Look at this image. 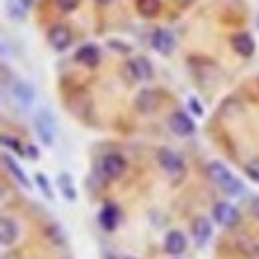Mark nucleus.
<instances>
[{"label":"nucleus","instance_id":"obj_1","mask_svg":"<svg viewBox=\"0 0 259 259\" xmlns=\"http://www.w3.org/2000/svg\"><path fill=\"white\" fill-rule=\"evenodd\" d=\"M205 176H207V180H209L213 186H218L224 194L231 195V197L243 194V190H245V188H243V182H241L239 178H235V176L229 171V167L222 162L207 163V167H205Z\"/></svg>","mask_w":259,"mask_h":259},{"label":"nucleus","instance_id":"obj_2","mask_svg":"<svg viewBox=\"0 0 259 259\" xmlns=\"http://www.w3.org/2000/svg\"><path fill=\"white\" fill-rule=\"evenodd\" d=\"M128 167V162L122 154H106L100 158V162L96 165V171L98 176L104 180V182H114V180H120L124 176Z\"/></svg>","mask_w":259,"mask_h":259},{"label":"nucleus","instance_id":"obj_3","mask_svg":"<svg viewBox=\"0 0 259 259\" xmlns=\"http://www.w3.org/2000/svg\"><path fill=\"white\" fill-rule=\"evenodd\" d=\"M156 158H158L160 167H162L174 182H180L186 176V162H184V158L176 150H171V148H160L158 154H156Z\"/></svg>","mask_w":259,"mask_h":259},{"label":"nucleus","instance_id":"obj_4","mask_svg":"<svg viewBox=\"0 0 259 259\" xmlns=\"http://www.w3.org/2000/svg\"><path fill=\"white\" fill-rule=\"evenodd\" d=\"M211 218L218 226L226 227V229H233L241 224V213L235 205L227 203V201H215L211 207Z\"/></svg>","mask_w":259,"mask_h":259},{"label":"nucleus","instance_id":"obj_5","mask_svg":"<svg viewBox=\"0 0 259 259\" xmlns=\"http://www.w3.org/2000/svg\"><path fill=\"white\" fill-rule=\"evenodd\" d=\"M34 130H36V136L40 138V142L44 146L50 148L54 144V140H56V120L48 110H42L34 116Z\"/></svg>","mask_w":259,"mask_h":259},{"label":"nucleus","instance_id":"obj_6","mask_svg":"<svg viewBox=\"0 0 259 259\" xmlns=\"http://www.w3.org/2000/svg\"><path fill=\"white\" fill-rule=\"evenodd\" d=\"M46 40L48 44L56 50V52H64L72 46L74 42V34H72V28L68 24H54L48 28L46 32Z\"/></svg>","mask_w":259,"mask_h":259},{"label":"nucleus","instance_id":"obj_7","mask_svg":"<svg viewBox=\"0 0 259 259\" xmlns=\"http://www.w3.org/2000/svg\"><path fill=\"white\" fill-rule=\"evenodd\" d=\"M160 106H162V94H160L158 90H152V88L140 90L136 100H134V108H136L140 114H144V116L158 112Z\"/></svg>","mask_w":259,"mask_h":259},{"label":"nucleus","instance_id":"obj_8","mask_svg":"<svg viewBox=\"0 0 259 259\" xmlns=\"http://www.w3.org/2000/svg\"><path fill=\"white\" fill-rule=\"evenodd\" d=\"M126 72L136 82H150L154 78V66L146 56H136L126 62Z\"/></svg>","mask_w":259,"mask_h":259},{"label":"nucleus","instance_id":"obj_9","mask_svg":"<svg viewBox=\"0 0 259 259\" xmlns=\"http://www.w3.org/2000/svg\"><path fill=\"white\" fill-rule=\"evenodd\" d=\"M167 126H169V130L176 136H180V138H188V136H192L195 132V122L192 120V116L186 114V112H182V110L174 112L167 118Z\"/></svg>","mask_w":259,"mask_h":259},{"label":"nucleus","instance_id":"obj_10","mask_svg":"<svg viewBox=\"0 0 259 259\" xmlns=\"http://www.w3.org/2000/svg\"><path fill=\"white\" fill-rule=\"evenodd\" d=\"M150 44L162 56H169L176 50V38H174V34L169 32V30H165V28H156L152 32V36H150Z\"/></svg>","mask_w":259,"mask_h":259},{"label":"nucleus","instance_id":"obj_11","mask_svg":"<svg viewBox=\"0 0 259 259\" xmlns=\"http://www.w3.org/2000/svg\"><path fill=\"white\" fill-rule=\"evenodd\" d=\"M98 222H100V227H102L104 231H114L116 227L120 226V222H122V211H120V207H118L116 203H112V201L104 203V207H102L100 213H98Z\"/></svg>","mask_w":259,"mask_h":259},{"label":"nucleus","instance_id":"obj_12","mask_svg":"<svg viewBox=\"0 0 259 259\" xmlns=\"http://www.w3.org/2000/svg\"><path fill=\"white\" fill-rule=\"evenodd\" d=\"M186 247H188V239H186L184 231H180V229H169V231L165 233V237H163V251H165L167 255L178 257V255H182V253L186 251Z\"/></svg>","mask_w":259,"mask_h":259},{"label":"nucleus","instance_id":"obj_13","mask_svg":"<svg viewBox=\"0 0 259 259\" xmlns=\"http://www.w3.org/2000/svg\"><path fill=\"white\" fill-rule=\"evenodd\" d=\"M74 60L78 64L86 66V68H96L102 62V52L96 44H82L76 52H74Z\"/></svg>","mask_w":259,"mask_h":259},{"label":"nucleus","instance_id":"obj_14","mask_svg":"<svg viewBox=\"0 0 259 259\" xmlns=\"http://www.w3.org/2000/svg\"><path fill=\"white\" fill-rule=\"evenodd\" d=\"M231 48L233 52H237L241 58H251L255 52V40L249 32H237L231 36Z\"/></svg>","mask_w":259,"mask_h":259},{"label":"nucleus","instance_id":"obj_15","mask_svg":"<svg viewBox=\"0 0 259 259\" xmlns=\"http://www.w3.org/2000/svg\"><path fill=\"white\" fill-rule=\"evenodd\" d=\"M211 233H213V226H211V222L207 218L197 215L194 222H192V235H194L197 245H205L209 241Z\"/></svg>","mask_w":259,"mask_h":259},{"label":"nucleus","instance_id":"obj_16","mask_svg":"<svg viewBox=\"0 0 259 259\" xmlns=\"http://www.w3.org/2000/svg\"><path fill=\"white\" fill-rule=\"evenodd\" d=\"M2 165L6 167V171H8V174H10V176H12V178L22 186V188H26V190H30V188H32V184H30L28 176L24 174V169L16 163V160H14L8 152H4V154H2Z\"/></svg>","mask_w":259,"mask_h":259},{"label":"nucleus","instance_id":"obj_17","mask_svg":"<svg viewBox=\"0 0 259 259\" xmlns=\"http://www.w3.org/2000/svg\"><path fill=\"white\" fill-rule=\"evenodd\" d=\"M18 235H20L18 224L12 218L2 215V220H0V241H2V245H6V247L8 245H14L16 239H18Z\"/></svg>","mask_w":259,"mask_h":259},{"label":"nucleus","instance_id":"obj_18","mask_svg":"<svg viewBox=\"0 0 259 259\" xmlns=\"http://www.w3.org/2000/svg\"><path fill=\"white\" fill-rule=\"evenodd\" d=\"M12 96L22 108H28L34 102V88L28 82H16L12 88Z\"/></svg>","mask_w":259,"mask_h":259},{"label":"nucleus","instance_id":"obj_19","mask_svg":"<svg viewBox=\"0 0 259 259\" xmlns=\"http://www.w3.org/2000/svg\"><path fill=\"white\" fill-rule=\"evenodd\" d=\"M56 184H58V192L62 194V197H64L66 201H76L78 194H76V188H74V180H72V176L68 171H62L58 176V182Z\"/></svg>","mask_w":259,"mask_h":259},{"label":"nucleus","instance_id":"obj_20","mask_svg":"<svg viewBox=\"0 0 259 259\" xmlns=\"http://www.w3.org/2000/svg\"><path fill=\"white\" fill-rule=\"evenodd\" d=\"M136 8L144 18H156L162 12V0H138Z\"/></svg>","mask_w":259,"mask_h":259},{"label":"nucleus","instance_id":"obj_21","mask_svg":"<svg viewBox=\"0 0 259 259\" xmlns=\"http://www.w3.org/2000/svg\"><path fill=\"white\" fill-rule=\"evenodd\" d=\"M237 247H239V251H241L245 257L259 259V245L253 241V239H251V237L241 235V237L237 239Z\"/></svg>","mask_w":259,"mask_h":259},{"label":"nucleus","instance_id":"obj_22","mask_svg":"<svg viewBox=\"0 0 259 259\" xmlns=\"http://www.w3.org/2000/svg\"><path fill=\"white\" fill-rule=\"evenodd\" d=\"M0 142H2V146H4L6 150H10V152H14V154H18V156H26V148L20 144V140H18V138L8 136V134H2Z\"/></svg>","mask_w":259,"mask_h":259},{"label":"nucleus","instance_id":"obj_23","mask_svg":"<svg viewBox=\"0 0 259 259\" xmlns=\"http://www.w3.org/2000/svg\"><path fill=\"white\" fill-rule=\"evenodd\" d=\"M44 233H46V237H48L54 245H64L66 243L64 231H62V227L58 226V224H50V226H46Z\"/></svg>","mask_w":259,"mask_h":259},{"label":"nucleus","instance_id":"obj_24","mask_svg":"<svg viewBox=\"0 0 259 259\" xmlns=\"http://www.w3.org/2000/svg\"><path fill=\"white\" fill-rule=\"evenodd\" d=\"M34 182H36V186H38V190L44 194L46 199H54V192H52V186H50V182H48V178L42 174V171H38L36 176H34Z\"/></svg>","mask_w":259,"mask_h":259},{"label":"nucleus","instance_id":"obj_25","mask_svg":"<svg viewBox=\"0 0 259 259\" xmlns=\"http://www.w3.org/2000/svg\"><path fill=\"white\" fill-rule=\"evenodd\" d=\"M245 174H247V178L251 182L259 184V158H253V160H249L245 163Z\"/></svg>","mask_w":259,"mask_h":259},{"label":"nucleus","instance_id":"obj_26","mask_svg":"<svg viewBox=\"0 0 259 259\" xmlns=\"http://www.w3.org/2000/svg\"><path fill=\"white\" fill-rule=\"evenodd\" d=\"M82 0H56V6L62 10V12H74L78 6H80Z\"/></svg>","mask_w":259,"mask_h":259},{"label":"nucleus","instance_id":"obj_27","mask_svg":"<svg viewBox=\"0 0 259 259\" xmlns=\"http://www.w3.org/2000/svg\"><path fill=\"white\" fill-rule=\"evenodd\" d=\"M188 106H190V110L194 112L195 116H203V106L199 104L197 98H190V100H188Z\"/></svg>","mask_w":259,"mask_h":259},{"label":"nucleus","instance_id":"obj_28","mask_svg":"<svg viewBox=\"0 0 259 259\" xmlns=\"http://www.w3.org/2000/svg\"><path fill=\"white\" fill-rule=\"evenodd\" d=\"M249 213H251V218H255L259 222V195H255V197L249 201Z\"/></svg>","mask_w":259,"mask_h":259},{"label":"nucleus","instance_id":"obj_29","mask_svg":"<svg viewBox=\"0 0 259 259\" xmlns=\"http://www.w3.org/2000/svg\"><path fill=\"white\" fill-rule=\"evenodd\" d=\"M26 158H30V160H38V148L32 146V144H28L26 146Z\"/></svg>","mask_w":259,"mask_h":259},{"label":"nucleus","instance_id":"obj_30","mask_svg":"<svg viewBox=\"0 0 259 259\" xmlns=\"http://www.w3.org/2000/svg\"><path fill=\"white\" fill-rule=\"evenodd\" d=\"M110 46H112V48H116V50H120V52H130L128 44H118L116 40H110Z\"/></svg>","mask_w":259,"mask_h":259},{"label":"nucleus","instance_id":"obj_31","mask_svg":"<svg viewBox=\"0 0 259 259\" xmlns=\"http://www.w3.org/2000/svg\"><path fill=\"white\" fill-rule=\"evenodd\" d=\"M174 2H176L180 8H188V6H192V4H194L195 0H174Z\"/></svg>","mask_w":259,"mask_h":259},{"label":"nucleus","instance_id":"obj_32","mask_svg":"<svg viewBox=\"0 0 259 259\" xmlns=\"http://www.w3.org/2000/svg\"><path fill=\"white\" fill-rule=\"evenodd\" d=\"M14 2H16V4H20L24 10H28V8L32 6V0H14Z\"/></svg>","mask_w":259,"mask_h":259},{"label":"nucleus","instance_id":"obj_33","mask_svg":"<svg viewBox=\"0 0 259 259\" xmlns=\"http://www.w3.org/2000/svg\"><path fill=\"white\" fill-rule=\"evenodd\" d=\"M94 2H96V4H100V6H106V4H110L112 0H94Z\"/></svg>","mask_w":259,"mask_h":259},{"label":"nucleus","instance_id":"obj_34","mask_svg":"<svg viewBox=\"0 0 259 259\" xmlns=\"http://www.w3.org/2000/svg\"><path fill=\"white\" fill-rule=\"evenodd\" d=\"M257 26H259V16H257Z\"/></svg>","mask_w":259,"mask_h":259},{"label":"nucleus","instance_id":"obj_35","mask_svg":"<svg viewBox=\"0 0 259 259\" xmlns=\"http://www.w3.org/2000/svg\"><path fill=\"white\" fill-rule=\"evenodd\" d=\"M257 84H259V78H257Z\"/></svg>","mask_w":259,"mask_h":259},{"label":"nucleus","instance_id":"obj_36","mask_svg":"<svg viewBox=\"0 0 259 259\" xmlns=\"http://www.w3.org/2000/svg\"><path fill=\"white\" fill-rule=\"evenodd\" d=\"M128 259H134V257H128Z\"/></svg>","mask_w":259,"mask_h":259}]
</instances>
